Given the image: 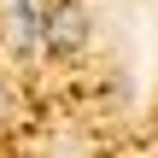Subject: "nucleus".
I'll list each match as a JSON object with an SVG mask.
<instances>
[{
	"mask_svg": "<svg viewBox=\"0 0 158 158\" xmlns=\"http://www.w3.org/2000/svg\"><path fill=\"white\" fill-rule=\"evenodd\" d=\"M35 35L47 41V53H82V41H88V12H82L76 0H64V6H53V12L41 18Z\"/></svg>",
	"mask_w": 158,
	"mask_h": 158,
	"instance_id": "obj_1",
	"label": "nucleus"
},
{
	"mask_svg": "<svg viewBox=\"0 0 158 158\" xmlns=\"http://www.w3.org/2000/svg\"><path fill=\"white\" fill-rule=\"evenodd\" d=\"M12 12H18V35H23V41H35V29H41V12H35V0H12Z\"/></svg>",
	"mask_w": 158,
	"mask_h": 158,
	"instance_id": "obj_2",
	"label": "nucleus"
},
{
	"mask_svg": "<svg viewBox=\"0 0 158 158\" xmlns=\"http://www.w3.org/2000/svg\"><path fill=\"white\" fill-rule=\"evenodd\" d=\"M6 111H12V88L0 82V123H6Z\"/></svg>",
	"mask_w": 158,
	"mask_h": 158,
	"instance_id": "obj_3",
	"label": "nucleus"
}]
</instances>
